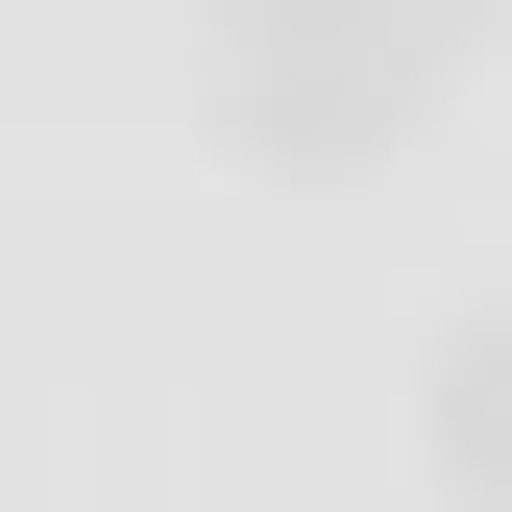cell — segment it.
Listing matches in <instances>:
<instances>
[{
  "mask_svg": "<svg viewBox=\"0 0 512 512\" xmlns=\"http://www.w3.org/2000/svg\"><path fill=\"white\" fill-rule=\"evenodd\" d=\"M439 49L464 25H415V0H220V122L293 147V171H342V147H391L439 98Z\"/></svg>",
  "mask_w": 512,
  "mask_h": 512,
  "instance_id": "obj_1",
  "label": "cell"
},
{
  "mask_svg": "<svg viewBox=\"0 0 512 512\" xmlns=\"http://www.w3.org/2000/svg\"><path fill=\"white\" fill-rule=\"evenodd\" d=\"M439 488H464V512H512V317H464V342H439Z\"/></svg>",
  "mask_w": 512,
  "mask_h": 512,
  "instance_id": "obj_2",
  "label": "cell"
},
{
  "mask_svg": "<svg viewBox=\"0 0 512 512\" xmlns=\"http://www.w3.org/2000/svg\"><path fill=\"white\" fill-rule=\"evenodd\" d=\"M415 25H488V0H415Z\"/></svg>",
  "mask_w": 512,
  "mask_h": 512,
  "instance_id": "obj_3",
  "label": "cell"
}]
</instances>
